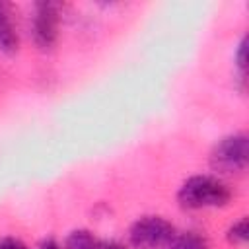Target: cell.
<instances>
[{
	"instance_id": "2",
	"label": "cell",
	"mask_w": 249,
	"mask_h": 249,
	"mask_svg": "<svg viewBox=\"0 0 249 249\" xmlns=\"http://www.w3.org/2000/svg\"><path fill=\"white\" fill-rule=\"evenodd\" d=\"M249 160L247 136L245 134H230L216 142L210 154V165L220 173H237L243 171Z\"/></svg>"
},
{
	"instance_id": "3",
	"label": "cell",
	"mask_w": 249,
	"mask_h": 249,
	"mask_svg": "<svg viewBox=\"0 0 249 249\" xmlns=\"http://www.w3.org/2000/svg\"><path fill=\"white\" fill-rule=\"evenodd\" d=\"M175 235L173 226L160 216H144L130 228V243L136 249H160Z\"/></svg>"
},
{
	"instance_id": "8",
	"label": "cell",
	"mask_w": 249,
	"mask_h": 249,
	"mask_svg": "<svg viewBox=\"0 0 249 249\" xmlns=\"http://www.w3.org/2000/svg\"><path fill=\"white\" fill-rule=\"evenodd\" d=\"M247 237H249L247 218H241L239 222H235V224L230 228V231H228V239H230L231 243H235V245H241V243L247 241Z\"/></svg>"
},
{
	"instance_id": "9",
	"label": "cell",
	"mask_w": 249,
	"mask_h": 249,
	"mask_svg": "<svg viewBox=\"0 0 249 249\" xmlns=\"http://www.w3.org/2000/svg\"><path fill=\"white\" fill-rule=\"evenodd\" d=\"M0 249H29L25 243H21L19 239H14V237H6L0 241Z\"/></svg>"
},
{
	"instance_id": "4",
	"label": "cell",
	"mask_w": 249,
	"mask_h": 249,
	"mask_svg": "<svg viewBox=\"0 0 249 249\" xmlns=\"http://www.w3.org/2000/svg\"><path fill=\"white\" fill-rule=\"evenodd\" d=\"M31 35L39 49H53L58 37V4L41 2L35 8V16L31 21Z\"/></svg>"
},
{
	"instance_id": "5",
	"label": "cell",
	"mask_w": 249,
	"mask_h": 249,
	"mask_svg": "<svg viewBox=\"0 0 249 249\" xmlns=\"http://www.w3.org/2000/svg\"><path fill=\"white\" fill-rule=\"evenodd\" d=\"M19 45L16 27L10 19V14L4 4H0V51L2 53H16Z\"/></svg>"
},
{
	"instance_id": "10",
	"label": "cell",
	"mask_w": 249,
	"mask_h": 249,
	"mask_svg": "<svg viewBox=\"0 0 249 249\" xmlns=\"http://www.w3.org/2000/svg\"><path fill=\"white\" fill-rule=\"evenodd\" d=\"M245 49H247V41L241 39V43L237 45V54H235V62H237L239 70L245 68Z\"/></svg>"
},
{
	"instance_id": "6",
	"label": "cell",
	"mask_w": 249,
	"mask_h": 249,
	"mask_svg": "<svg viewBox=\"0 0 249 249\" xmlns=\"http://www.w3.org/2000/svg\"><path fill=\"white\" fill-rule=\"evenodd\" d=\"M171 249H210L208 241L204 235L196 233V231H183V233H175L169 241Z\"/></svg>"
},
{
	"instance_id": "12",
	"label": "cell",
	"mask_w": 249,
	"mask_h": 249,
	"mask_svg": "<svg viewBox=\"0 0 249 249\" xmlns=\"http://www.w3.org/2000/svg\"><path fill=\"white\" fill-rule=\"evenodd\" d=\"M39 249H60V245L56 243V241H53V239H47V241H43L41 243V247Z\"/></svg>"
},
{
	"instance_id": "7",
	"label": "cell",
	"mask_w": 249,
	"mask_h": 249,
	"mask_svg": "<svg viewBox=\"0 0 249 249\" xmlns=\"http://www.w3.org/2000/svg\"><path fill=\"white\" fill-rule=\"evenodd\" d=\"M99 241L88 230H76L66 237V249H97Z\"/></svg>"
},
{
	"instance_id": "1",
	"label": "cell",
	"mask_w": 249,
	"mask_h": 249,
	"mask_svg": "<svg viewBox=\"0 0 249 249\" xmlns=\"http://www.w3.org/2000/svg\"><path fill=\"white\" fill-rule=\"evenodd\" d=\"M181 206L198 210L208 206H224L231 198V191L226 183L210 175H196L183 183L177 195Z\"/></svg>"
},
{
	"instance_id": "11",
	"label": "cell",
	"mask_w": 249,
	"mask_h": 249,
	"mask_svg": "<svg viewBox=\"0 0 249 249\" xmlns=\"http://www.w3.org/2000/svg\"><path fill=\"white\" fill-rule=\"evenodd\" d=\"M97 249H126V247L119 241H99Z\"/></svg>"
}]
</instances>
